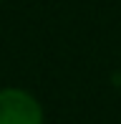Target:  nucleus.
I'll return each instance as SVG.
<instances>
[{"mask_svg":"<svg viewBox=\"0 0 121 124\" xmlns=\"http://www.w3.org/2000/svg\"><path fill=\"white\" fill-rule=\"evenodd\" d=\"M0 124H46L43 106L28 89H0Z\"/></svg>","mask_w":121,"mask_h":124,"instance_id":"obj_1","label":"nucleus"}]
</instances>
